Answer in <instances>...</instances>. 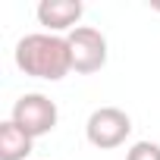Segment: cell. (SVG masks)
I'll return each mask as SVG.
<instances>
[{
    "label": "cell",
    "instance_id": "5b68a950",
    "mask_svg": "<svg viewBox=\"0 0 160 160\" xmlns=\"http://www.w3.org/2000/svg\"><path fill=\"white\" fill-rule=\"evenodd\" d=\"M82 13H85V7L78 0H44V3H38V22L47 25L50 32L78 28L75 22L82 19Z\"/></svg>",
    "mask_w": 160,
    "mask_h": 160
},
{
    "label": "cell",
    "instance_id": "3957f363",
    "mask_svg": "<svg viewBox=\"0 0 160 160\" xmlns=\"http://www.w3.org/2000/svg\"><path fill=\"white\" fill-rule=\"evenodd\" d=\"M57 104L47 98V94H22L16 104H13V122L28 132L32 138H41L47 132L57 129Z\"/></svg>",
    "mask_w": 160,
    "mask_h": 160
},
{
    "label": "cell",
    "instance_id": "7a4b0ae2",
    "mask_svg": "<svg viewBox=\"0 0 160 160\" xmlns=\"http://www.w3.org/2000/svg\"><path fill=\"white\" fill-rule=\"evenodd\" d=\"M69 41V53H72V69L82 72V75H91L98 69H104L107 63V38L91 28V25H78L66 35Z\"/></svg>",
    "mask_w": 160,
    "mask_h": 160
},
{
    "label": "cell",
    "instance_id": "8992f818",
    "mask_svg": "<svg viewBox=\"0 0 160 160\" xmlns=\"http://www.w3.org/2000/svg\"><path fill=\"white\" fill-rule=\"evenodd\" d=\"M32 135L22 132L13 119L0 122V160H25L32 154Z\"/></svg>",
    "mask_w": 160,
    "mask_h": 160
},
{
    "label": "cell",
    "instance_id": "6da1fadb",
    "mask_svg": "<svg viewBox=\"0 0 160 160\" xmlns=\"http://www.w3.org/2000/svg\"><path fill=\"white\" fill-rule=\"evenodd\" d=\"M16 66L32 75V78H47V82H60L63 75L72 72V53L69 41L50 32H35L25 35L16 44Z\"/></svg>",
    "mask_w": 160,
    "mask_h": 160
},
{
    "label": "cell",
    "instance_id": "277c9868",
    "mask_svg": "<svg viewBox=\"0 0 160 160\" xmlns=\"http://www.w3.org/2000/svg\"><path fill=\"white\" fill-rule=\"evenodd\" d=\"M132 132V119L129 113H122L119 107H101L88 116V126H85V135L94 148L101 151H110V148H119Z\"/></svg>",
    "mask_w": 160,
    "mask_h": 160
},
{
    "label": "cell",
    "instance_id": "52a82bcc",
    "mask_svg": "<svg viewBox=\"0 0 160 160\" xmlns=\"http://www.w3.org/2000/svg\"><path fill=\"white\" fill-rule=\"evenodd\" d=\"M126 160H160V144L157 141H138L129 148Z\"/></svg>",
    "mask_w": 160,
    "mask_h": 160
}]
</instances>
